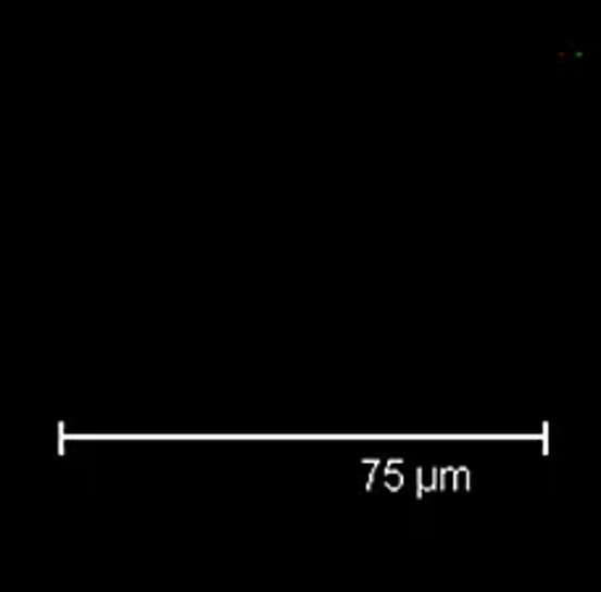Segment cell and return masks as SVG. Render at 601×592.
Returning <instances> with one entry per match:
<instances>
[{"instance_id": "1", "label": "cell", "mask_w": 601, "mask_h": 592, "mask_svg": "<svg viewBox=\"0 0 601 592\" xmlns=\"http://www.w3.org/2000/svg\"><path fill=\"white\" fill-rule=\"evenodd\" d=\"M386 479H388V488L390 490H399L401 482H404V477H401V471H390V466L386 469Z\"/></svg>"}]
</instances>
